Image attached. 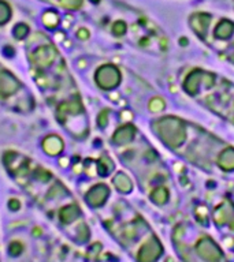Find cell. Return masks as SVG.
I'll return each instance as SVG.
<instances>
[{
    "instance_id": "cell-1",
    "label": "cell",
    "mask_w": 234,
    "mask_h": 262,
    "mask_svg": "<svg viewBox=\"0 0 234 262\" xmlns=\"http://www.w3.org/2000/svg\"><path fill=\"white\" fill-rule=\"evenodd\" d=\"M184 89L194 100L234 124V85L231 82L204 70H193L188 74Z\"/></svg>"
},
{
    "instance_id": "cell-2",
    "label": "cell",
    "mask_w": 234,
    "mask_h": 262,
    "mask_svg": "<svg viewBox=\"0 0 234 262\" xmlns=\"http://www.w3.org/2000/svg\"><path fill=\"white\" fill-rule=\"evenodd\" d=\"M189 26L213 52L234 64V20L209 12H196L189 16Z\"/></svg>"
},
{
    "instance_id": "cell-3",
    "label": "cell",
    "mask_w": 234,
    "mask_h": 262,
    "mask_svg": "<svg viewBox=\"0 0 234 262\" xmlns=\"http://www.w3.org/2000/svg\"><path fill=\"white\" fill-rule=\"evenodd\" d=\"M45 3L53 4L61 8H67V10H77L82 6L84 0H43Z\"/></svg>"
}]
</instances>
